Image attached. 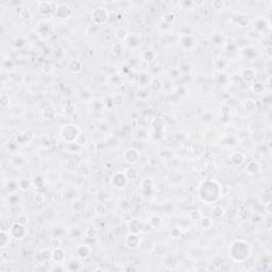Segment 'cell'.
Here are the masks:
<instances>
[{
    "label": "cell",
    "mask_w": 272,
    "mask_h": 272,
    "mask_svg": "<svg viewBox=\"0 0 272 272\" xmlns=\"http://www.w3.org/2000/svg\"><path fill=\"white\" fill-rule=\"evenodd\" d=\"M219 185L217 184L215 181H206L205 183L202 184V189H203V192L201 193V199L203 201H207V198L210 197V202L215 201L216 199H218L219 197V192H214L212 190H215V189H218Z\"/></svg>",
    "instance_id": "1"
},
{
    "label": "cell",
    "mask_w": 272,
    "mask_h": 272,
    "mask_svg": "<svg viewBox=\"0 0 272 272\" xmlns=\"http://www.w3.org/2000/svg\"><path fill=\"white\" fill-rule=\"evenodd\" d=\"M80 134V130L74 124H66L62 127L59 135L65 141H76V137Z\"/></svg>",
    "instance_id": "2"
},
{
    "label": "cell",
    "mask_w": 272,
    "mask_h": 272,
    "mask_svg": "<svg viewBox=\"0 0 272 272\" xmlns=\"http://www.w3.org/2000/svg\"><path fill=\"white\" fill-rule=\"evenodd\" d=\"M108 18V13L107 11L104 8H96L95 10L91 12V19L93 20V22L96 25H101V23H104Z\"/></svg>",
    "instance_id": "3"
},
{
    "label": "cell",
    "mask_w": 272,
    "mask_h": 272,
    "mask_svg": "<svg viewBox=\"0 0 272 272\" xmlns=\"http://www.w3.org/2000/svg\"><path fill=\"white\" fill-rule=\"evenodd\" d=\"M123 157H124L125 163L135 164V163H137L138 159H139V153H138V151H136L135 149L131 148V149H127V150L125 151Z\"/></svg>",
    "instance_id": "4"
},
{
    "label": "cell",
    "mask_w": 272,
    "mask_h": 272,
    "mask_svg": "<svg viewBox=\"0 0 272 272\" xmlns=\"http://www.w3.org/2000/svg\"><path fill=\"white\" fill-rule=\"evenodd\" d=\"M127 180L124 172H118L115 174V176L113 178V184L117 187V188H122L127 184Z\"/></svg>",
    "instance_id": "5"
},
{
    "label": "cell",
    "mask_w": 272,
    "mask_h": 272,
    "mask_svg": "<svg viewBox=\"0 0 272 272\" xmlns=\"http://www.w3.org/2000/svg\"><path fill=\"white\" fill-rule=\"evenodd\" d=\"M25 225H21L19 223H14L11 227V235L15 238V239H21L25 236Z\"/></svg>",
    "instance_id": "6"
},
{
    "label": "cell",
    "mask_w": 272,
    "mask_h": 272,
    "mask_svg": "<svg viewBox=\"0 0 272 272\" xmlns=\"http://www.w3.org/2000/svg\"><path fill=\"white\" fill-rule=\"evenodd\" d=\"M56 14L61 18H69L72 14L71 8L69 5H67V4L62 3L56 8Z\"/></svg>",
    "instance_id": "7"
},
{
    "label": "cell",
    "mask_w": 272,
    "mask_h": 272,
    "mask_svg": "<svg viewBox=\"0 0 272 272\" xmlns=\"http://www.w3.org/2000/svg\"><path fill=\"white\" fill-rule=\"evenodd\" d=\"M125 243H127V248L130 249H135L139 246L140 240L138 238V236L136 234H132L130 233L129 235L127 236V239H125Z\"/></svg>",
    "instance_id": "8"
},
{
    "label": "cell",
    "mask_w": 272,
    "mask_h": 272,
    "mask_svg": "<svg viewBox=\"0 0 272 272\" xmlns=\"http://www.w3.org/2000/svg\"><path fill=\"white\" fill-rule=\"evenodd\" d=\"M127 226H129L130 233L132 234H138L140 231H141V222H140L138 219H131L127 223Z\"/></svg>",
    "instance_id": "9"
},
{
    "label": "cell",
    "mask_w": 272,
    "mask_h": 272,
    "mask_svg": "<svg viewBox=\"0 0 272 272\" xmlns=\"http://www.w3.org/2000/svg\"><path fill=\"white\" fill-rule=\"evenodd\" d=\"M229 159H231L232 164L238 166V165H241V164L243 163L244 156L241 152H234L233 154L229 156Z\"/></svg>",
    "instance_id": "10"
},
{
    "label": "cell",
    "mask_w": 272,
    "mask_h": 272,
    "mask_svg": "<svg viewBox=\"0 0 272 272\" xmlns=\"http://www.w3.org/2000/svg\"><path fill=\"white\" fill-rule=\"evenodd\" d=\"M246 172H248V173L255 174V173H257L259 170H260V166H259V164L257 163V162L252 161V162H250V163L246 164Z\"/></svg>",
    "instance_id": "11"
},
{
    "label": "cell",
    "mask_w": 272,
    "mask_h": 272,
    "mask_svg": "<svg viewBox=\"0 0 272 272\" xmlns=\"http://www.w3.org/2000/svg\"><path fill=\"white\" fill-rule=\"evenodd\" d=\"M51 258L55 261H62L64 258H65L64 251L59 248H54V250L52 251V254H51Z\"/></svg>",
    "instance_id": "12"
},
{
    "label": "cell",
    "mask_w": 272,
    "mask_h": 272,
    "mask_svg": "<svg viewBox=\"0 0 272 272\" xmlns=\"http://www.w3.org/2000/svg\"><path fill=\"white\" fill-rule=\"evenodd\" d=\"M38 10H39V12L42 13V14H49V13L51 12V3L49 1H42L39 3V5H38Z\"/></svg>",
    "instance_id": "13"
},
{
    "label": "cell",
    "mask_w": 272,
    "mask_h": 272,
    "mask_svg": "<svg viewBox=\"0 0 272 272\" xmlns=\"http://www.w3.org/2000/svg\"><path fill=\"white\" fill-rule=\"evenodd\" d=\"M68 68H69V70L71 72H74V73H76V72H79L81 70V68H82V65H81L80 62L76 61V59H72V61H70L69 64H68Z\"/></svg>",
    "instance_id": "14"
},
{
    "label": "cell",
    "mask_w": 272,
    "mask_h": 272,
    "mask_svg": "<svg viewBox=\"0 0 272 272\" xmlns=\"http://www.w3.org/2000/svg\"><path fill=\"white\" fill-rule=\"evenodd\" d=\"M242 78L246 81L250 82V81H253V79L255 78V72L253 69H250V68H246V69L243 70L242 72Z\"/></svg>",
    "instance_id": "15"
},
{
    "label": "cell",
    "mask_w": 272,
    "mask_h": 272,
    "mask_svg": "<svg viewBox=\"0 0 272 272\" xmlns=\"http://www.w3.org/2000/svg\"><path fill=\"white\" fill-rule=\"evenodd\" d=\"M89 253H90V249L88 248V246H86V244H81V246H79L78 254L80 257H87Z\"/></svg>",
    "instance_id": "16"
},
{
    "label": "cell",
    "mask_w": 272,
    "mask_h": 272,
    "mask_svg": "<svg viewBox=\"0 0 272 272\" xmlns=\"http://www.w3.org/2000/svg\"><path fill=\"white\" fill-rule=\"evenodd\" d=\"M152 125L154 127L155 131H162L163 127H165V121H164L163 118H156L153 120Z\"/></svg>",
    "instance_id": "17"
},
{
    "label": "cell",
    "mask_w": 272,
    "mask_h": 272,
    "mask_svg": "<svg viewBox=\"0 0 272 272\" xmlns=\"http://www.w3.org/2000/svg\"><path fill=\"white\" fill-rule=\"evenodd\" d=\"M0 244H1L2 248H5V246L8 243V240H10V235L8 233H6L4 229L1 231V234H0Z\"/></svg>",
    "instance_id": "18"
},
{
    "label": "cell",
    "mask_w": 272,
    "mask_h": 272,
    "mask_svg": "<svg viewBox=\"0 0 272 272\" xmlns=\"http://www.w3.org/2000/svg\"><path fill=\"white\" fill-rule=\"evenodd\" d=\"M212 215H214L215 218H221L224 215V209L220 205L215 206L214 209H212Z\"/></svg>",
    "instance_id": "19"
},
{
    "label": "cell",
    "mask_w": 272,
    "mask_h": 272,
    "mask_svg": "<svg viewBox=\"0 0 272 272\" xmlns=\"http://www.w3.org/2000/svg\"><path fill=\"white\" fill-rule=\"evenodd\" d=\"M127 35H129V34H127V32L125 31L123 28H120V29L117 30V32H116V37L118 38L119 40H125L127 37Z\"/></svg>",
    "instance_id": "20"
},
{
    "label": "cell",
    "mask_w": 272,
    "mask_h": 272,
    "mask_svg": "<svg viewBox=\"0 0 272 272\" xmlns=\"http://www.w3.org/2000/svg\"><path fill=\"white\" fill-rule=\"evenodd\" d=\"M182 235V232H181V229H178V226H174L171 229L170 231V236H171L172 239H178Z\"/></svg>",
    "instance_id": "21"
},
{
    "label": "cell",
    "mask_w": 272,
    "mask_h": 272,
    "mask_svg": "<svg viewBox=\"0 0 272 272\" xmlns=\"http://www.w3.org/2000/svg\"><path fill=\"white\" fill-rule=\"evenodd\" d=\"M163 20H164V22L170 25V23H172L174 20H175V15H174L173 13H166V14L163 16Z\"/></svg>",
    "instance_id": "22"
},
{
    "label": "cell",
    "mask_w": 272,
    "mask_h": 272,
    "mask_svg": "<svg viewBox=\"0 0 272 272\" xmlns=\"http://www.w3.org/2000/svg\"><path fill=\"white\" fill-rule=\"evenodd\" d=\"M19 17H20L22 20H28V19L31 17V12H30L28 8H21L19 11Z\"/></svg>",
    "instance_id": "23"
},
{
    "label": "cell",
    "mask_w": 272,
    "mask_h": 272,
    "mask_svg": "<svg viewBox=\"0 0 272 272\" xmlns=\"http://www.w3.org/2000/svg\"><path fill=\"white\" fill-rule=\"evenodd\" d=\"M161 224H162V219L158 216H153L151 218V225H152V227L157 229V227L161 226Z\"/></svg>",
    "instance_id": "24"
},
{
    "label": "cell",
    "mask_w": 272,
    "mask_h": 272,
    "mask_svg": "<svg viewBox=\"0 0 272 272\" xmlns=\"http://www.w3.org/2000/svg\"><path fill=\"white\" fill-rule=\"evenodd\" d=\"M162 85H163V83L159 79H153L152 82H151V87L154 90H159L162 88Z\"/></svg>",
    "instance_id": "25"
},
{
    "label": "cell",
    "mask_w": 272,
    "mask_h": 272,
    "mask_svg": "<svg viewBox=\"0 0 272 272\" xmlns=\"http://www.w3.org/2000/svg\"><path fill=\"white\" fill-rule=\"evenodd\" d=\"M105 212V206L102 205V204H97L95 206V214L97 216H102V215Z\"/></svg>",
    "instance_id": "26"
},
{
    "label": "cell",
    "mask_w": 272,
    "mask_h": 272,
    "mask_svg": "<svg viewBox=\"0 0 272 272\" xmlns=\"http://www.w3.org/2000/svg\"><path fill=\"white\" fill-rule=\"evenodd\" d=\"M112 51L114 54L116 55H120L121 53H122V46H121L119 42H117V44H114L112 47Z\"/></svg>",
    "instance_id": "27"
},
{
    "label": "cell",
    "mask_w": 272,
    "mask_h": 272,
    "mask_svg": "<svg viewBox=\"0 0 272 272\" xmlns=\"http://www.w3.org/2000/svg\"><path fill=\"white\" fill-rule=\"evenodd\" d=\"M85 234H86L87 237H95L97 235V229L93 226H91V225H89L86 231H85Z\"/></svg>",
    "instance_id": "28"
},
{
    "label": "cell",
    "mask_w": 272,
    "mask_h": 272,
    "mask_svg": "<svg viewBox=\"0 0 272 272\" xmlns=\"http://www.w3.org/2000/svg\"><path fill=\"white\" fill-rule=\"evenodd\" d=\"M189 217H190L192 220H199L201 218V212H200L199 209H193L189 212Z\"/></svg>",
    "instance_id": "29"
},
{
    "label": "cell",
    "mask_w": 272,
    "mask_h": 272,
    "mask_svg": "<svg viewBox=\"0 0 272 272\" xmlns=\"http://www.w3.org/2000/svg\"><path fill=\"white\" fill-rule=\"evenodd\" d=\"M28 221H29V219H28V217L25 216V215H19L16 219V222L21 225H25L28 223Z\"/></svg>",
    "instance_id": "30"
},
{
    "label": "cell",
    "mask_w": 272,
    "mask_h": 272,
    "mask_svg": "<svg viewBox=\"0 0 272 272\" xmlns=\"http://www.w3.org/2000/svg\"><path fill=\"white\" fill-rule=\"evenodd\" d=\"M99 31V27H98L97 25H90V27L87 28V34H88L89 36H93L95 35L97 32Z\"/></svg>",
    "instance_id": "31"
},
{
    "label": "cell",
    "mask_w": 272,
    "mask_h": 272,
    "mask_svg": "<svg viewBox=\"0 0 272 272\" xmlns=\"http://www.w3.org/2000/svg\"><path fill=\"white\" fill-rule=\"evenodd\" d=\"M124 173H125V175H127V178H130V180H133V178H135L136 175H137L136 171L134 169H132V168H130V169H127V171H125Z\"/></svg>",
    "instance_id": "32"
},
{
    "label": "cell",
    "mask_w": 272,
    "mask_h": 272,
    "mask_svg": "<svg viewBox=\"0 0 272 272\" xmlns=\"http://www.w3.org/2000/svg\"><path fill=\"white\" fill-rule=\"evenodd\" d=\"M212 220H210L209 218H203L201 221V225L202 227H204V229H209L210 226H212Z\"/></svg>",
    "instance_id": "33"
},
{
    "label": "cell",
    "mask_w": 272,
    "mask_h": 272,
    "mask_svg": "<svg viewBox=\"0 0 272 272\" xmlns=\"http://www.w3.org/2000/svg\"><path fill=\"white\" fill-rule=\"evenodd\" d=\"M113 102H114L115 105H121L123 103V96L122 95L115 96L114 99H113Z\"/></svg>",
    "instance_id": "34"
},
{
    "label": "cell",
    "mask_w": 272,
    "mask_h": 272,
    "mask_svg": "<svg viewBox=\"0 0 272 272\" xmlns=\"http://www.w3.org/2000/svg\"><path fill=\"white\" fill-rule=\"evenodd\" d=\"M212 8H214L219 10V8H222L223 6H224V2L221 1V0H215V1H212Z\"/></svg>",
    "instance_id": "35"
},
{
    "label": "cell",
    "mask_w": 272,
    "mask_h": 272,
    "mask_svg": "<svg viewBox=\"0 0 272 272\" xmlns=\"http://www.w3.org/2000/svg\"><path fill=\"white\" fill-rule=\"evenodd\" d=\"M8 101H10L8 96L5 95V93H2L1 95V106L2 107H5V106L8 104Z\"/></svg>",
    "instance_id": "36"
},
{
    "label": "cell",
    "mask_w": 272,
    "mask_h": 272,
    "mask_svg": "<svg viewBox=\"0 0 272 272\" xmlns=\"http://www.w3.org/2000/svg\"><path fill=\"white\" fill-rule=\"evenodd\" d=\"M255 105H256V103H255V101H253V100H248V101H246V104H244L246 108L249 110H252L253 108L255 107Z\"/></svg>",
    "instance_id": "37"
},
{
    "label": "cell",
    "mask_w": 272,
    "mask_h": 272,
    "mask_svg": "<svg viewBox=\"0 0 272 272\" xmlns=\"http://www.w3.org/2000/svg\"><path fill=\"white\" fill-rule=\"evenodd\" d=\"M263 89H264V86L260 84V83H256V84L253 85V91H254V93H260Z\"/></svg>",
    "instance_id": "38"
},
{
    "label": "cell",
    "mask_w": 272,
    "mask_h": 272,
    "mask_svg": "<svg viewBox=\"0 0 272 272\" xmlns=\"http://www.w3.org/2000/svg\"><path fill=\"white\" fill-rule=\"evenodd\" d=\"M34 202H35L37 205L42 204V202H44V195H40V193H38V195H35V197H34Z\"/></svg>",
    "instance_id": "39"
},
{
    "label": "cell",
    "mask_w": 272,
    "mask_h": 272,
    "mask_svg": "<svg viewBox=\"0 0 272 272\" xmlns=\"http://www.w3.org/2000/svg\"><path fill=\"white\" fill-rule=\"evenodd\" d=\"M51 243H52L53 248H59V244H61V241H59V238H53L52 241H51Z\"/></svg>",
    "instance_id": "40"
},
{
    "label": "cell",
    "mask_w": 272,
    "mask_h": 272,
    "mask_svg": "<svg viewBox=\"0 0 272 272\" xmlns=\"http://www.w3.org/2000/svg\"><path fill=\"white\" fill-rule=\"evenodd\" d=\"M144 59H146L147 62L152 61V59H153V53H152V52H150V51H149V52H147L146 54H144Z\"/></svg>",
    "instance_id": "41"
},
{
    "label": "cell",
    "mask_w": 272,
    "mask_h": 272,
    "mask_svg": "<svg viewBox=\"0 0 272 272\" xmlns=\"http://www.w3.org/2000/svg\"><path fill=\"white\" fill-rule=\"evenodd\" d=\"M116 20H118V21L122 20V14H121V13H117L116 14Z\"/></svg>",
    "instance_id": "42"
}]
</instances>
